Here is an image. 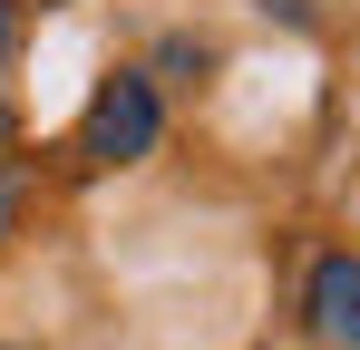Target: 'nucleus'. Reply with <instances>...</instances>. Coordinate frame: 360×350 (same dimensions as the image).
<instances>
[{
	"label": "nucleus",
	"mask_w": 360,
	"mask_h": 350,
	"mask_svg": "<svg viewBox=\"0 0 360 350\" xmlns=\"http://www.w3.org/2000/svg\"><path fill=\"white\" fill-rule=\"evenodd\" d=\"M146 146H156V88H146V78H108V88L88 98L78 156H98V166H136Z\"/></svg>",
	"instance_id": "nucleus-1"
},
{
	"label": "nucleus",
	"mask_w": 360,
	"mask_h": 350,
	"mask_svg": "<svg viewBox=\"0 0 360 350\" xmlns=\"http://www.w3.org/2000/svg\"><path fill=\"white\" fill-rule=\"evenodd\" d=\"M302 311H311V341L360 350V253H331V263H311V292H302Z\"/></svg>",
	"instance_id": "nucleus-2"
}]
</instances>
